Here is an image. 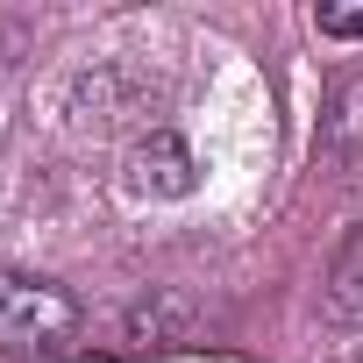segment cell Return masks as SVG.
Wrapping results in <instances>:
<instances>
[{"label": "cell", "mask_w": 363, "mask_h": 363, "mask_svg": "<svg viewBox=\"0 0 363 363\" xmlns=\"http://www.w3.org/2000/svg\"><path fill=\"white\" fill-rule=\"evenodd\" d=\"M79 328V299L50 278H22V271H0V342L15 349H43L65 342Z\"/></svg>", "instance_id": "obj_1"}, {"label": "cell", "mask_w": 363, "mask_h": 363, "mask_svg": "<svg viewBox=\"0 0 363 363\" xmlns=\"http://www.w3.org/2000/svg\"><path fill=\"white\" fill-rule=\"evenodd\" d=\"M128 186L135 193H157V200H186L193 193V150L178 143L171 128H150L128 150Z\"/></svg>", "instance_id": "obj_2"}, {"label": "cell", "mask_w": 363, "mask_h": 363, "mask_svg": "<svg viewBox=\"0 0 363 363\" xmlns=\"http://www.w3.org/2000/svg\"><path fill=\"white\" fill-rule=\"evenodd\" d=\"M320 313H328L335 328H363V235L335 257V271H328V285H320Z\"/></svg>", "instance_id": "obj_3"}, {"label": "cell", "mask_w": 363, "mask_h": 363, "mask_svg": "<svg viewBox=\"0 0 363 363\" xmlns=\"http://www.w3.org/2000/svg\"><path fill=\"white\" fill-rule=\"evenodd\" d=\"M313 22H320V36L356 43V36H363V0H320V8H313Z\"/></svg>", "instance_id": "obj_4"}, {"label": "cell", "mask_w": 363, "mask_h": 363, "mask_svg": "<svg viewBox=\"0 0 363 363\" xmlns=\"http://www.w3.org/2000/svg\"><path fill=\"white\" fill-rule=\"evenodd\" d=\"M79 363H114V356H79Z\"/></svg>", "instance_id": "obj_5"}]
</instances>
